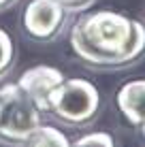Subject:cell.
Masks as SVG:
<instances>
[{
    "mask_svg": "<svg viewBox=\"0 0 145 147\" xmlns=\"http://www.w3.org/2000/svg\"><path fill=\"white\" fill-rule=\"evenodd\" d=\"M71 147H115L111 134L107 132H92V134H86L81 136L79 141H75Z\"/></svg>",
    "mask_w": 145,
    "mask_h": 147,
    "instance_id": "ba28073f",
    "label": "cell"
},
{
    "mask_svg": "<svg viewBox=\"0 0 145 147\" xmlns=\"http://www.w3.org/2000/svg\"><path fill=\"white\" fill-rule=\"evenodd\" d=\"M41 111L19 85L0 90V139L7 143H26L41 126Z\"/></svg>",
    "mask_w": 145,
    "mask_h": 147,
    "instance_id": "7a4b0ae2",
    "label": "cell"
},
{
    "mask_svg": "<svg viewBox=\"0 0 145 147\" xmlns=\"http://www.w3.org/2000/svg\"><path fill=\"white\" fill-rule=\"evenodd\" d=\"M64 7L58 0H32L24 11V28L32 38H53L62 28Z\"/></svg>",
    "mask_w": 145,
    "mask_h": 147,
    "instance_id": "277c9868",
    "label": "cell"
},
{
    "mask_svg": "<svg viewBox=\"0 0 145 147\" xmlns=\"http://www.w3.org/2000/svg\"><path fill=\"white\" fill-rule=\"evenodd\" d=\"M26 143L28 147H71L68 139L53 126H38Z\"/></svg>",
    "mask_w": 145,
    "mask_h": 147,
    "instance_id": "52a82bcc",
    "label": "cell"
},
{
    "mask_svg": "<svg viewBox=\"0 0 145 147\" xmlns=\"http://www.w3.org/2000/svg\"><path fill=\"white\" fill-rule=\"evenodd\" d=\"M71 47L94 66H124L145 51V28L122 13L96 11L83 15L71 30Z\"/></svg>",
    "mask_w": 145,
    "mask_h": 147,
    "instance_id": "6da1fadb",
    "label": "cell"
},
{
    "mask_svg": "<svg viewBox=\"0 0 145 147\" xmlns=\"http://www.w3.org/2000/svg\"><path fill=\"white\" fill-rule=\"evenodd\" d=\"M58 2L62 4L64 9H81V7H86L90 0H58Z\"/></svg>",
    "mask_w": 145,
    "mask_h": 147,
    "instance_id": "30bf717a",
    "label": "cell"
},
{
    "mask_svg": "<svg viewBox=\"0 0 145 147\" xmlns=\"http://www.w3.org/2000/svg\"><path fill=\"white\" fill-rule=\"evenodd\" d=\"M64 81V75L53 66H34L19 77L17 85L28 94L38 111H49V98Z\"/></svg>",
    "mask_w": 145,
    "mask_h": 147,
    "instance_id": "5b68a950",
    "label": "cell"
},
{
    "mask_svg": "<svg viewBox=\"0 0 145 147\" xmlns=\"http://www.w3.org/2000/svg\"><path fill=\"white\" fill-rule=\"evenodd\" d=\"M9 2H11V0H0V9H2V7H7Z\"/></svg>",
    "mask_w": 145,
    "mask_h": 147,
    "instance_id": "8fae6325",
    "label": "cell"
},
{
    "mask_svg": "<svg viewBox=\"0 0 145 147\" xmlns=\"http://www.w3.org/2000/svg\"><path fill=\"white\" fill-rule=\"evenodd\" d=\"M13 62V40L0 28V75L7 73V68L11 66Z\"/></svg>",
    "mask_w": 145,
    "mask_h": 147,
    "instance_id": "9c48e42d",
    "label": "cell"
},
{
    "mask_svg": "<svg viewBox=\"0 0 145 147\" xmlns=\"http://www.w3.org/2000/svg\"><path fill=\"white\" fill-rule=\"evenodd\" d=\"M100 94L86 79H68L56 88L49 98V111L66 124H86L98 113Z\"/></svg>",
    "mask_w": 145,
    "mask_h": 147,
    "instance_id": "3957f363",
    "label": "cell"
},
{
    "mask_svg": "<svg viewBox=\"0 0 145 147\" xmlns=\"http://www.w3.org/2000/svg\"><path fill=\"white\" fill-rule=\"evenodd\" d=\"M141 130H143V136H145V124H141Z\"/></svg>",
    "mask_w": 145,
    "mask_h": 147,
    "instance_id": "7c38bea8",
    "label": "cell"
},
{
    "mask_svg": "<svg viewBox=\"0 0 145 147\" xmlns=\"http://www.w3.org/2000/svg\"><path fill=\"white\" fill-rule=\"evenodd\" d=\"M117 107L130 124H145V79L128 81L117 92Z\"/></svg>",
    "mask_w": 145,
    "mask_h": 147,
    "instance_id": "8992f818",
    "label": "cell"
}]
</instances>
